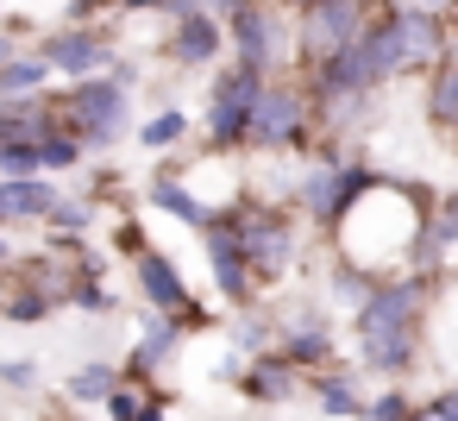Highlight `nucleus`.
<instances>
[{
    "mask_svg": "<svg viewBox=\"0 0 458 421\" xmlns=\"http://www.w3.org/2000/svg\"><path fill=\"white\" fill-rule=\"evenodd\" d=\"M414 314H420V289L414 283H383L377 296H364L358 308V346L377 371H402L414 358Z\"/></svg>",
    "mask_w": 458,
    "mask_h": 421,
    "instance_id": "f257e3e1",
    "label": "nucleus"
},
{
    "mask_svg": "<svg viewBox=\"0 0 458 421\" xmlns=\"http://www.w3.org/2000/svg\"><path fill=\"white\" fill-rule=\"evenodd\" d=\"M258 101H264V70H251V64L226 70V82L214 89V139L226 145V139L251 133V114H258Z\"/></svg>",
    "mask_w": 458,
    "mask_h": 421,
    "instance_id": "f03ea898",
    "label": "nucleus"
},
{
    "mask_svg": "<svg viewBox=\"0 0 458 421\" xmlns=\"http://www.w3.org/2000/svg\"><path fill=\"white\" fill-rule=\"evenodd\" d=\"M358 39H364L358 0H314V7H308V57L333 64V57H345Z\"/></svg>",
    "mask_w": 458,
    "mask_h": 421,
    "instance_id": "7ed1b4c3",
    "label": "nucleus"
},
{
    "mask_svg": "<svg viewBox=\"0 0 458 421\" xmlns=\"http://www.w3.org/2000/svg\"><path fill=\"white\" fill-rule=\"evenodd\" d=\"M295 133H301V101L283 95V89H264V101L251 114V139L258 145H289Z\"/></svg>",
    "mask_w": 458,
    "mask_h": 421,
    "instance_id": "20e7f679",
    "label": "nucleus"
},
{
    "mask_svg": "<svg viewBox=\"0 0 458 421\" xmlns=\"http://www.w3.org/2000/svg\"><path fill=\"white\" fill-rule=\"evenodd\" d=\"M239 245H245V264L251 271H276L289 258V220H245L239 227Z\"/></svg>",
    "mask_w": 458,
    "mask_h": 421,
    "instance_id": "39448f33",
    "label": "nucleus"
},
{
    "mask_svg": "<svg viewBox=\"0 0 458 421\" xmlns=\"http://www.w3.org/2000/svg\"><path fill=\"white\" fill-rule=\"evenodd\" d=\"M208 252H214L220 289L239 296V289H245V245H239V227H214V233H208Z\"/></svg>",
    "mask_w": 458,
    "mask_h": 421,
    "instance_id": "423d86ee",
    "label": "nucleus"
},
{
    "mask_svg": "<svg viewBox=\"0 0 458 421\" xmlns=\"http://www.w3.org/2000/svg\"><path fill=\"white\" fill-rule=\"evenodd\" d=\"M57 70H70V76H89L95 64H101V45L95 39H82V32H64V39H51V51H45Z\"/></svg>",
    "mask_w": 458,
    "mask_h": 421,
    "instance_id": "0eeeda50",
    "label": "nucleus"
},
{
    "mask_svg": "<svg viewBox=\"0 0 458 421\" xmlns=\"http://www.w3.org/2000/svg\"><path fill=\"white\" fill-rule=\"evenodd\" d=\"M45 208H51L45 183H7V189H0V220H38Z\"/></svg>",
    "mask_w": 458,
    "mask_h": 421,
    "instance_id": "6e6552de",
    "label": "nucleus"
},
{
    "mask_svg": "<svg viewBox=\"0 0 458 421\" xmlns=\"http://www.w3.org/2000/svg\"><path fill=\"white\" fill-rule=\"evenodd\" d=\"M82 114H95V133L107 139V133L120 126V89H107V82H89V89H82Z\"/></svg>",
    "mask_w": 458,
    "mask_h": 421,
    "instance_id": "1a4fd4ad",
    "label": "nucleus"
},
{
    "mask_svg": "<svg viewBox=\"0 0 458 421\" xmlns=\"http://www.w3.org/2000/svg\"><path fill=\"white\" fill-rule=\"evenodd\" d=\"M139 277H145V296H151V302H164V308H176V302H182V283H176V271H170L164 258H145V264H139Z\"/></svg>",
    "mask_w": 458,
    "mask_h": 421,
    "instance_id": "9d476101",
    "label": "nucleus"
},
{
    "mask_svg": "<svg viewBox=\"0 0 458 421\" xmlns=\"http://www.w3.org/2000/svg\"><path fill=\"white\" fill-rule=\"evenodd\" d=\"M214 45H220V32H214V20H201V13H189V26H182V57H189V64H208V57H214Z\"/></svg>",
    "mask_w": 458,
    "mask_h": 421,
    "instance_id": "9b49d317",
    "label": "nucleus"
},
{
    "mask_svg": "<svg viewBox=\"0 0 458 421\" xmlns=\"http://www.w3.org/2000/svg\"><path fill=\"white\" fill-rule=\"evenodd\" d=\"M433 120L458 126V70H439V82H433Z\"/></svg>",
    "mask_w": 458,
    "mask_h": 421,
    "instance_id": "f8f14e48",
    "label": "nucleus"
},
{
    "mask_svg": "<svg viewBox=\"0 0 458 421\" xmlns=\"http://www.w3.org/2000/svg\"><path fill=\"white\" fill-rule=\"evenodd\" d=\"M45 82V64H7L0 70V95H20V89H38Z\"/></svg>",
    "mask_w": 458,
    "mask_h": 421,
    "instance_id": "ddd939ff",
    "label": "nucleus"
},
{
    "mask_svg": "<svg viewBox=\"0 0 458 421\" xmlns=\"http://www.w3.org/2000/svg\"><path fill=\"white\" fill-rule=\"evenodd\" d=\"M70 390H76V396H82V402H89V396H107V390H114V377H107V371H101V365H89V371H82V377H70Z\"/></svg>",
    "mask_w": 458,
    "mask_h": 421,
    "instance_id": "4468645a",
    "label": "nucleus"
},
{
    "mask_svg": "<svg viewBox=\"0 0 458 421\" xmlns=\"http://www.w3.org/2000/svg\"><path fill=\"white\" fill-rule=\"evenodd\" d=\"M283 371H289V365H258L251 390H258V396H283V390H289V377H283Z\"/></svg>",
    "mask_w": 458,
    "mask_h": 421,
    "instance_id": "2eb2a0df",
    "label": "nucleus"
},
{
    "mask_svg": "<svg viewBox=\"0 0 458 421\" xmlns=\"http://www.w3.org/2000/svg\"><path fill=\"white\" fill-rule=\"evenodd\" d=\"M176 133H182V114H157V120L145 126V145H170Z\"/></svg>",
    "mask_w": 458,
    "mask_h": 421,
    "instance_id": "dca6fc26",
    "label": "nucleus"
},
{
    "mask_svg": "<svg viewBox=\"0 0 458 421\" xmlns=\"http://www.w3.org/2000/svg\"><path fill=\"white\" fill-rule=\"evenodd\" d=\"M433 239L439 245H458V202H445V220H433Z\"/></svg>",
    "mask_w": 458,
    "mask_h": 421,
    "instance_id": "f3484780",
    "label": "nucleus"
},
{
    "mask_svg": "<svg viewBox=\"0 0 458 421\" xmlns=\"http://www.w3.org/2000/svg\"><path fill=\"white\" fill-rule=\"evenodd\" d=\"M402 415H408V408H402V396H383V402L370 408V421H402Z\"/></svg>",
    "mask_w": 458,
    "mask_h": 421,
    "instance_id": "a211bd4d",
    "label": "nucleus"
},
{
    "mask_svg": "<svg viewBox=\"0 0 458 421\" xmlns=\"http://www.w3.org/2000/svg\"><path fill=\"white\" fill-rule=\"evenodd\" d=\"M433 415H439V421H458V390H452V396H439V402H433Z\"/></svg>",
    "mask_w": 458,
    "mask_h": 421,
    "instance_id": "6ab92c4d",
    "label": "nucleus"
},
{
    "mask_svg": "<svg viewBox=\"0 0 458 421\" xmlns=\"http://www.w3.org/2000/svg\"><path fill=\"white\" fill-rule=\"evenodd\" d=\"M414 421H439V415H433V408H427V415H414Z\"/></svg>",
    "mask_w": 458,
    "mask_h": 421,
    "instance_id": "aec40b11",
    "label": "nucleus"
},
{
    "mask_svg": "<svg viewBox=\"0 0 458 421\" xmlns=\"http://www.w3.org/2000/svg\"><path fill=\"white\" fill-rule=\"evenodd\" d=\"M301 7H314V0H301Z\"/></svg>",
    "mask_w": 458,
    "mask_h": 421,
    "instance_id": "412c9836",
    "label": "nucleus"
},
{
    "mask_svg": "<svg viewBox=\"0 0 458 421\" xmlns=\"http://www.w3.org/2000/svg\"><path fill=\"white\" fill-rule=\"evenodd\" d=\"M89 7H95V0H89Z\"/></svg>",
    "mask_w": 458,
    "mask_h": 421,
    "instance_id": "4be33fe9",
    "label": "nucleus"
}]
</instances>
